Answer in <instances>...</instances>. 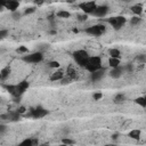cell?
<instances>
[{
    "instance_id": "obj_1",
    "label": "cell",
    "mask_w": 146,
    "mask_h": 146,
    "mask_svg": "<svg viewBox=\"0 0 146 146\" xmlns=\"http://www.w3.org/2000/svg\"><path fill=\"white\" fill-rule=\"evenodd\" d=\"M73 58H74V60H75V63H76L78 65L86 67V65H87V63H88L90 56H89V54H88L86 50L80 49V50H75V51L73 52Z\"/></svg>"
},
{
    "instance_id": "obj_2",
    "label": "cell",
    "mask_w": 146,
    "mask_h": 146,
    "mask_svg": "<svg viewBox=\"0 0 146 146\" xmlns=\"http://www.w3.org/2000/svg\"><path fill=\"white\" fill-rule=\"evenodd\" d=\"M84 68L88 72H90V73L100 70L102 68V59H100V57H98V56H91L89 58V60H88V63H87V65H86Z\"/></svg>"
},
{
    "instance_id": "obj_3",
    "label": "cell",
    "mask_w": 146,
    "mask_h": 146,
    "mask_svg": "<svg viewBox=\"0 0 146 146\" xmlns=\"http://www.w3.org/2000/svg\"><path fill=\"white\" fill-rule=\"evenodd\" d=\"M22 59L25 63H29V64H38V63L42 62L43 55H42V51H34V52L24 55Z\"/></svg>"
},
{
    "instance_id": "obj_4",
    "label": "cell",
    "mask_w": 146,
    "mask_h": 146,
    "mask_svg": "<svg viewBox=\"0 0 146 146\" xmlns=\"http://www.w3.org/2000/svg\"><path fill=\"white\" fill-rule=\"evenodd\" d=\"M48 114V111L42 107V106H36V107H33V108H30L29 113H26L25 115L27 117H32V119H41L43 116H46Z\"/></svg>"
},
{
    "instance_id": "obj_5",
    "label": "cell",
    "mask_w": 146,
    "mask_h": 146,
    "mask_svg": "<svg viewBox=\"0 0 146 146\" xmlns=\"http://www.w3.org/2000/svg\"><path fill=\"white\" fill-rule=\"evenodd\" d=\"M107 22L112 25V27H113L114 30H120V29L123 27V25L125 24L127 19H125V17H123V16H115V17L108 18Z\"/></svg>"
},
{
    "instance_id": "obj_6",
    "label": "cell",
    "mask_w": 146,
    "mask_h": 146,
    "mask_svg": "<svg viewBox=\"0 0 146 146\" xmlns=\"http://www.w3.org/2000/svg\"><path fill=\"white\" fill-rule=\"evenodd\" d=\"M105 30H106L105 25H103V24H96V25H92L90 27H87L86 29V33H88L90 35L99 36V35H102L105 32Z\"/></svg>"
},
{
    "instance_id": "obj_7",
    "label": "cell",
    "mask_w": 146,
    "mask_h": 146,
    "mask_svg": "<svg viewBox=\"0 0 146 146\" xmlns=\"http://www.w3.org/2000/svg\"><path fill=\"white\" fill-rule=\"evenodd\" d=\"M80 8L82 9V11L87 15H94L96 8H97V5L96 2L94 1H89V2H83V3H80Z\"/></svg>"
},
{
    "instance_id": "obj_8",
    "label": "cell",
    "mask_w": 146,
    "mask_h": 146,
    "mask_svg": "<svg viewBox=\"0 0 146 146\" xmlns=\"http://www.w3.org/2000/svg\"><path fill=\"white\" fill-rule=\"evenodd\" d=\"M2 6L8 9L9 11L11 13H15L18 10V7H19V2L16 1V0H9V1H6V2H2Z\"/></svg>"
},
{
    "instance_id": "obj_9",
    "label": "cell",
    "mask_w": 146,
    "mask_h": 146,
    "mask_svg": "<svg viewBox=\"0 0 146 146\" xmlns=\"http://www.w3.org/2000/svg\"><path fill=\"white\" fill-rule=\"evenodd\" d=\"M107 13H108V7L107 6H105V5L97 6V8H96V10L94 13V16H96L98 18H103V17H105L107 15Z\"/></svg>"
},
{
    "instance_id": "obj_10",
    "label": "cell",
    "mask_w": 146,
    "mask_h": 146,
    "mask_svg": "<svg viewBox=\"0 0 146 146\" xmlns=\"http://www.w3.org/2000/svg\"><path fill=\"white\" fill-rule=\"evenodd\" d=\"M104 75H105V70L102 67L100 70L90 73V79H91L92 82H97V81H100L104 78Z\"/></svg>"
},
{
    "instance_id": "obj_11",
    "label": "cell",
    "mask_w": 146,
    "mask_h": 146,
    "mask_svg": "<svg viewBox=\"0 0 146 146\" xmlns=\"http://www.w3.org/2000/svg\"><path fill=\"white\" fill-rule=\"evenodd\" d=\"M29 87H30V83H29L26 80L21 81V82L17 84V92H18V96H22V95L27 90Z\"/></svg>"
},
{
    "instance_id": "obj_12",
    "label": "cell",
    "mask_w": 146,
    "mask_h": 146,
    "mask_svg": "<svg viewBox=\"0 0 146 146\" xmlns=\"http://www.w3.org/2000/svg\"><path fill=\"white\" fill-rule=\"evenodd\" d=\"M122 74H123V68L121 66L115 67V68H112L110 71V76L113 78V79H119V78L122 76Z\"/></svg>"
},
{
    "instance_id": "obj_13",
    "label": "cell",
    "mask_w": 146,
    "mask_h": 146,
    "mask_svg": "<svg viewBox=\"0 0 146 146\" xmlns=\"http://www.w3.org/2000/svg\"><path fill=\"white\" fill-rule=\"evenodd\" d=\"M35 145H38V140H36V139L27 138V139L22 140L19 144H17V145H15V146H35Z\"/></svg>"
},
{
    "instance_id": "obj_14",
    "label": "cell",
    "mask_w": 146,
    "mask_h": 146,
    "mask_svg": "<svg viewBox=\"0 0 146 146\" xmlns=\"http://www.w3.org/2000/svg\"><path fill=\"white\" fill-rule=\"evenodd\" d=\"M21 119V114L17 111H11L8 113V121L10 122H17Z\"/></svg>"
},
{
    "instance_id": "obj_15",
    "label": "cell",
    "mask_w": 146,
    "mask_h": 146,
    "mask_svg": "<svg viewBox=\"0 0 146 146\" xmlns=\"http://www.w3.org/2000/svg\"><path fill=\"white\" fill-rule=\"evenodd\" d=\"M10 72H11V68H10L9 66H6V67H3V68L1 70V72H0L1 81H6V80L9 78V74H10Z\"/></svg>"
},
{
    "instance_id": "obj_16",
    "label": "cell",
    "mask_w": 146,
    "mask_h": 146,
    "mask_svg": "<svg viewBox=\"0 0 146 146\" xmlns=\"http://www.w3.org/2000/svg\"><path fill=\"white\" fill-rule=\"evenodd\" d=\"M128 136L131 138V139H136V140H139L140 137H141V131L138 130V129H133L131 131H129Z\"/></svg>"
},
{
    "instance_id": "obj_17",
    "label": "cell",
    "mask_w": 146,
    "mask_h": 146,
    "mask_svg": "<svg viewBox=\"0 0 146 146\" xmlns=\"http://www.w3.org/2000/svg\"><path fill=\"white\" fill-rule=\"evenodd\" d=\"M63 78H64V73L62 71H57L55 73H51V75H50V80L51 81H58V80L62 81Z\"/></svg>"
},
{
    "instance_id": "obj_18",
    "label": "cell",
    "mask_w": 146,
    "mask_h": 146,
    "mask_svg": "<svg viewBox=\"0 0 146 146\" xmlns=\"http://www.w3.org/2000/svg\"><path fill=\"white\" fill-rule=\"evenodd\" d=\"M108 54H110V57L111 58H117V59H120V57H121V51L117 48L110 49L108 50Z\"/></svg>"
},
{
    "instance_id": "obj_19",
    "label": "cell",
    "mask_w": 146,
    "mask_h": 146,
    "mask_svg": "<svg viewBox=\"0 0 146 146\" xmlns=\"http://www.w3.org/2000/svg\"><path fill=\"white\" fill-rule=\"evenodd\" d=\"M131 11L136 15V16H139L141 13H143V6L141 5H135L131 7Z\"/></svg>"
},
{
    "instance_id": "obj_20",
    "label": "cell",
    "mask_w": 146,
    "mask_h": 146,
    "mask_svg": "<svg viewBox=\"0 0 146 146\" xmlns=\"http://www.w3.org/2000/svg\"><path fill=\"white\" fill-rule=\"evenodd\" d=\"M120 64H121L120 59H117V58H111V57H110V59H108V65H110L112 68L119 67V66H120Z\"/></svg>"
},
{
    "instance_id": "obj_21",
    "label": "cell",
    "mask_w": 146,
    "mask_h": 146,
    "mask_svg": "<svg viewBox=\"0 0 146 146\" xmlns=\"http://www.w3.org/2000/svg\"><path fill=\"white\" fill-rule=\"evenodd\" d=\"M137 105L141 106V107H146V96H143V97H137L135 100H133Z\"/></svg>"
},
{
    "instance_id": "obj_22",
    "label": "cell",
    "mask_w": 146,
    "mask_h": 146,
    "mask_svg": "<svg viewBox=\"0 0 146 146\" xmlns=\"http://www.w3.org/2000/svg\"><path fill=\"white\" fill-rule=\"evenodd\" d=\"M56 15H57V17H59V18H68V17L71 16L70 11H67V10H64V9H62V10H58Z\"/></svg>"
},
{
    "instance_id": "obj_23",
    "label": "cell",
    "mask_w": 146,
    "mask_h": 146,
    "mask_svg": "<svg viewBox=\"0 0 146 146\" xmlns=\"http://www.w3.org/2000/svg\"><path fill=\"white\" fill-rule=\"evenodd\" d=\"M124 100H125V97H124L123 94H116L115 97H114V103H115V104H121V103H123Z\"/></svg>"
},
{
    "instance_id": "obj_24",
    "label": "cell",
    "mask_w": 146,
    "mask_h": 146,
    "mask_svg": "<svg viewBox=\"0 0 146 146\" xmlns=\"http://www.w3.org/2000/svg\"><path fill=\"white\" fill-rule=\"evenodd\" d=\"M140 22H141V18H140L139 16H133V17H131V18H130V24H131L132 26L139 25V24H140Z\"/></svg>"
},
{
    "instance_id": "obj_25",
    "label": "cell",
    "mask_w": 146,
    "mask_h": 146,
    "mask_svg": "<svg viewBox=\"0 0 146 146\" xmlns=\"http://www.w3.org/2000/svg\"><path fill=\"white\" fill-rule=\"evenodd\" d=\"M76 18H78L79 22H86V21L88 19V15L84 14V13H82V14H78V15H76Z\"/></svg>"
},
{
    "instance_id": "obj_26",
    "label": "cell",
    "mask_w": 146,
    "mask_h": 146,
    "mask_svg": "<svg viewBox=\"0 0 146 146\" xmlns=\"http://www.w3.org/2000/svg\"><path fill=\"white\" fill-rule=\"evenodd\" d=\"M16 51H17L18 54H25V55H26V54L29 52V49H27L25 46H19V47L16 49Z\"/></svg>"
},
{
    "instance_id": "obj_27",
    "label": "cell",
    "mask_w": 146,
    "mask_h": 146,
    "mask_svg": "<svg viewBox=\"0 0 146 146\" xmlns=\"http://www.w3.org/2000/svg\"><path fill=\"white\" fill-rule=\"evenodd\" d=\"M62 144H65V145H70V146H72V145H74V144H75V141H74L73 139H70V138H63V139H62Z\"/></svg>"
},
{
    "instance_id": "obj_28",
    "label": "cell",
    "mask_w": 146,
    "mask_h": 146,
    "mask_svg": "<svg viewBox=\"0 0 146 146\" xmlns=\"http://www.w3.org/2000/svg\"><path fill=\"white\" fill-rule=\"evenodd\" d=\"M21 17H22V13H19L18 10H17V11H15V13H11V18H13V19L18 21Z\"/></svg>"
},
{
    "instance_id": "obj_29",
    "label": "cell",
    "mask_w": 146,
    "mask_h": 146,
    "mask_svg": "<svg viewBox=\"0 0 146 146\" xmlns=\"http://www.w3.org/2000/svg\"><path fill=\"white\" fill-rule=\"evenodd\" d=\"M92 98H94V100H99V99L103 98V94H102L100 91L94 92V94H92Z\"/></svg>"
},
{
    "instance_id": "obj_30",
    "label": "cell",
    "mask_w": 146,
    "mask_h": 146,
    "mask_svg": "<svg viewBox=\"0 0 146 146\" xmlns=\"http://www.w3.org/2000/svg\"><path fill=\"white\" fill-rule=\"evenodd\" d=\"M48 66L50 68H56V67H59V63L57 60H51V62L48 63Z\"/></svg>"
},
{
    "instance_id": "obj_31",
    "label": "cell",
    "mask_w": 146,
    "mask_h": 146,
    "mask_svg": "<svg viewBox=\"0 0 146 146\" xmlns=\"http://www.w3.org/2000/svg\"><path fill=\"white\" fill-rule=\"evenodd\" d=\"M35 7H29V8H26L25 10H24V15H30V14H33L34 11H35Z\"/></svg>"
},
{
    "instance_id": "obj_32",
    "label": "cell",
    "mask_w": 146,
    "mask_h": 146,
    "mask_svg": "<svg viewBox=\"0 0 146 146\" xmlns=\"http://www.w3.org/2000/svg\"><path fill=\"white\" fill-rule=\"evenodd\" d=\"M136 59H137L138 62H140V63H146V55L140 54V55H138V56L136 57Z\"/></svg>"
},
{
    "instance_id": "obj_33",
    "label": "cell",
    "mask_w": 146,
    "mask_h": 146,
    "mask_svg": "<svg viewBox=\"0 0 146 146\" xmlns=\"http://www.w3.org/2000/svg\"><path fill=\"white\" fill-rule=\"evenodd\" d=\"M123 68V71H125V72H128V73H131L132 72V70H133V66H132V64H127L124 67H122Z\"/></svg>"
},
{
    "instance_id": "obj_34",
    "label": "cell",
    "mask_w": 146,
    "mask_h": 146,
    "mask_svg": "<svg viewBox=\"0 0 146 146\" xmlns=\"http://www.w3.org/2000/svg\"><path fill=\"white\" fill-rule=\"evenodd\" d=\"M8 33H9V32H8V30L2 29V30L0 31V39H1V40H3V39H5L7 35H8Z\"/></svg>"
},
{
    "instance_id": "obj_35",
    "label": "cell",
    "mask_w": 146,
    "mask_h": 146,
    "mask_svg": "<svg viewBox=\"0 0 146 146\" xmlns=\"http://www.w3.org/2000/svg\"><path fill=\"white\" fill-rule=\"evenodd\" d=\"M6 130H7V125L3 124V123H1V124H0V135L3 136L5 132H6Z\"/></svg>"
},
{
    "instance_id": "obj_36",
    "label": "cell",
    "mask_w": 146,
    "mask_h": 146,
    "mask_svg": "<svg viewBox=\"0 0 146 146\" xmlns=\"http://www.w3.org/2000/svg\"><path fill=\"white\" fill-rule=\"evenodd\" d=\"M16 111H17L19 114H24V113H26V108H25L24 106H19V107H18Z\"/></svg>"
},
{
    "instance_id": "obj_37",
    "label": "cell",
    "mask_w": 146,
    "mask_h": 146,
    "mask_svg": "<svg viewBox=\"0 0 146 146\" xmlns=\"http://www.w3.org/2000/svg\"><path fill=\"white\" fill-rule=\"evenodd\" d=\"M70 80H71V78H70V76H67V78H65V76H64V78H63V80H62L60 82H62V84H67V83L70 82Z\"/></svg>"
},
{
    "instance_id": "obj_38",
    "label": "cell",
    "mask_w": 146,
    "mask_h": 146,
    "mask_svg": "<svg viewBox=\"0 0 146 146\" xmlns=\"http://www.w3.org/2000/svg\"><path fill=\"white\" fill-rule=\"evenodd\" d=\"M117 137H119V135H117V133H114V135L112 136V139H113V140H116V139H117Z\"/></svg>"
},
{
    "instance_id": "obj_39",
    "label": "cell",
    "mask_w": 146,
    "mask_h": 146,
    "mask_svg": "<svg viewBox=\"0 0 146 146\" xmlns=\"http://www.w3.org/2000/svg\"><path fill=\"white\" fill-rule=\"evenodd\" d=\"M50 34H56V31H55V30H51V31H50Z\"/></svg>"
},
{
    "instance_id": "obj_40",
    "label": "cell",
    "mask_w": 146,
    "mask_h": 146,
    "mask_svg": "<svg viewBox=\"0 0 146 146\" xmlns=\"http://www.w3.org/2000/svg\"><path fill=\"white\" fill-rule=\"evenodd\" d=\"M105 146H117V145H115V144H107V145H105Z\"/></svg>"
},
{
    "instance_id": "obj_41",
    "label": "cell",
    "mask_w": 146,
    "mask_h": 146,
    "mask_svg": "<svg viewBox=\"0 0 146 146\" xmlns=\"http://www.w3.org/2000/svg\"><path fill=\"white\" fill-rule=\"evenodd\" d=\"M39 146H49L48 144H41V145H39Z\"/></svg>"
},
{
    "instance_id": "obj_42",
    "label": "cell",
    "mask_w": 146,
    "mask_h": 146,
    "mask_svg": "<svg viewBox=\"0 0 146 146\" xmlns=\"http://www.w3.org/2000/svg\"><path fill=\"white\" fill-rule=\"evenodd\" d=\"M59 146H70V145H65V144H60Z\"/></svg>"
}]
</instances>
